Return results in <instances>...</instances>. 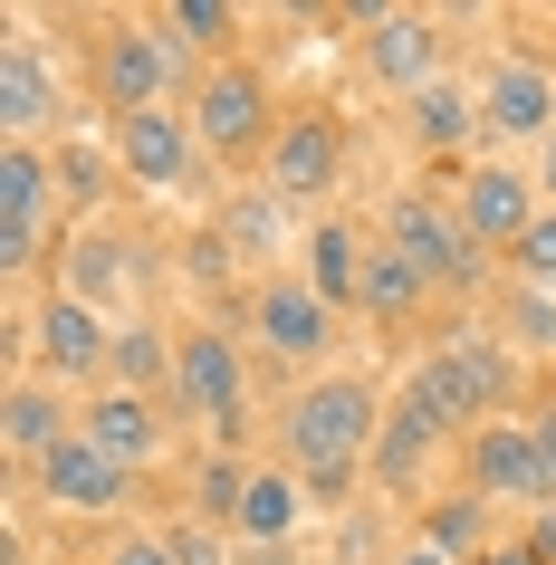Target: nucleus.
I'll list each match as a JSON object with an SVG mask.
<instances>
[{
    "label": "nucleus",
    "instance_id": "f257e3e1",
    "mask_svg": "<svg viewBox=\"0 0 556 565\" xmlns=\"http://www.w3.org/2000/svg\"><path fill=\"white\" fill-rule=\"evenodd\" d=\"M375 431H384V403H375L365 374H317L279 413V450H289V470H297L307 499H346L355 470L375 460Z\"/></svg>",
    "mask_w": 556,
    "mask_h": 565
},
{
    "label": "nucleus",
    "instance_id": "f03ea898",
    "mask_svg": "<svg viewBox=\"0 0 556 565\" xmlns=\"http://www.w3.org/2000/svg\"><path fill=\"white\" fill-rule=\"evenodd\" d=\"M412 403L451 431V422H508V393H518V364H508V345L499 335H451L441 355H422V374H412Z\"/></svg>",
    "mask_w": 556,
    "mask_h": 565
},
{
    "label": "nucleus",
    "instance_id": "7ed1b4c3",
    "mask_svg": "<svg viewBox=\"0 0 556 565\" xmlns=\"http://www.w3.org/2000/svg\"><path fill=\"white\" fill-rule=\"evenodd\" d=\"M279 96H269V77L250 58H221L192 87V135H202L211 163H269V145H279Z\"/></svg>",
    "mask_w": 556,
    "mask_h": 565
},
{
    "label": "nucleus",
    "instance_id": "20e7f679",
    "mask_svg": "<svg viewBox=\"0 0 556 565\" xmlns=\"http://www.w3.org/2000/svg\"><path fill=\"white\" fill-rule=\"evenodd\" d=\"M384 239L422 268V288H480V239H470V221L451 202H432V192H403V202L384 211Z\"/></svg>",
    "mask_w": 556,
    "mask_h": 565
},
{
    "label": "nucleus",
    "instance_id": "39448f33",
    "mask_svg": "<svg viewBox=\"0 0 556 565\" xmlns=\"http://www.w3.org/2000/svg\"><path fill=\"white\" fill-rule=\"evenodd\" d=\"M174 30L164 20H116V30L96 39V96H106V116H145V106H164V87H174Z\"/></svg>",
    "mask_w": 556,
    "mask_h": 565
},
{
    "label": "nucleus",
    "instance_id": "423d86ee",
    "mask_svg": "<svg viewBox=\"0 0 556 565\" xmlns=\"http://www.w3.org/2000/svg\"><path fill=\"white\" fill-rule=\"evenodd\" d=\"M49 192H59V153L49 145H10L0 153V268H39Z\"/></svg>",
    "mask_w": 556,
    "mask_h": 565
},
{
    "label": "nucleus",
    "instance_id": "0eeeda50",
    "mask_svg": "<svg viewBox=\"0 0 556 565\" xmlns=\"http://www.w3.org/2000/svg\"><path fill=\"white\" fill-rule=\"evenodd\" d=\"M174 403H182L192 422H221V431L240 422V403H250V374H240V345H231L221 327L174 335Z\"/></svg>",
    "mask_w": 556,
    "mask_h": 565
},
{
    "label": "nucleus",
    "instance_id": "6e6552de",
    "mask_svg": "<svg viewBox=\"0 0 556 565\" xmlns=\"http://www.w3.org/2000/svg\"><path fill=\"white\" fill-rule=\"evenodd\" d=\"M355 30H365V67H375V87H403L422 96L441 67V20L432 10H355Z\"/></svg>",
    "mask_w": 556,
    "mask_h": 565
},
{
    "label": "nucleus",
    "instance_id": "1a4fd4ad",
    "mask_svg": "<svg viewBox=\"0 0 556 565\" xmlns=\"http://www.w3.org/2000/svg\"><path fill=\"white\" fill-rule=\"evenodd\" d=\"M30 355L49 384H87V374H106V355H116V327L96 317V307H77L67 288H49L30 317Z\"/></svg>",
    "mask_w": 556,
    "mask_h": 565
},
{
    "label": "nucleus",
    "instance_id": "9d476101",
    "mask_svg": "<svg viewBox=\"0 0 556 565\" xmlns=\"http://www.w3.org/2000/svg\"><path fill=\"white\" fill-rule=\"evenodd\" d=\"M480 116H490L499 145H556V67L547 58H499L480 77Z\"/></svg>",
    "mask_w": 556,
    "mask_h": 565
},
{
    "label": "nucleus",
    "instance_id": "9b49d317",
    "mask_svg": "<svg viewBox=\"0 0 556 565\" xmlns=\"http://www.w3.org/2000/svg\"><path fill=\"white\" fill-rule=\"evenodd\" d=\"M461 479H470L490 508L527 499V518L547 508V470H537V441H527V422H480V431L461 441Z\"/></svg>",
    "mask_w": 556,
    "mask_h": 565
},
{
    "label": "nucleus",
    "instance_id": "f8f14e48",
    "mask_svg": "<svg viewBox=\"0 0 556 565\" xmlns=\"http://www.w3.org/2000/svg\"><path fill=\"white\" fill-rule=\"evenodd\" d=\"M451 211L470 221V239H480V249H518V239H527V221L547 211V192H537V182H527L518 163H470V173H461V192H451Z\"/></svg>",
    "mask_w": 556,
    "mask_h": 565
},
{
    "label": "nucleus",
    "instance_id": "ddd939ff",
    "mask_svg": "<svg viewBox=\"0 0 556 565\" xmlns=\"http://www.w3.org/2000/svg\"><path fill=\"white\" fill-rule=\"evenodd\" d=\"M346 182V125L336 116H289L279 125V145H269V192L279 202H317V192H336Z\"/></svg>",
    "mask_w": 556,
    "mask_h": 565
},
{
    "label": "nucleus",
    "instance_id": "4468645a",
    "mask_svg": "<svg viewBox=\"0 0 556 565\" xmlns=\"http://www.w3.org/2000/svg\"><path fill=\"white\" fill-rule=\"evenodd\" d=\"M39 499L67 508V518H106V508L135 499V470H125V460H106L87 431H67V441L39 460Z\"/></svg>",
    "mask_w": 556,
    "mask_h": 565
},
{
    "label": "nucleus",
    "instance_id": "2eb2a0df",
    "mask_svg": "<svg viewBox=\"0 0 556 565\" xmlns=\"http://www.w3.org/2000/svg\"><path fill=\"white\" fill-rule=\"evenodd\" d=\"M116 163L145 182V192H182L192 163H202V135H192V116H174V106H145V116H116Z\"/></svg>",
    "mask_w": 556,
    "mask_h": 565
},
{
    "label": "nucleus",
    "instance_id": "dca6fc26",
    "mask_svg": "<svg viewBox=\"0 0 556 565\" xmlns=\"http://www.w3.org/2000/svg\"><path fill=\"white\" fill-rule=\"evenodd\" d=\"M250 327H260L269 355H289V364H317L326 345H336V307L307 288V278H269L260 298H250Z\"/></svg>",
    "mask_w": 556,
    "mask_h": 565
},
{
    "label": "nucleus",
    "instance_id": "f3484780",
    "mask_svg": "<svg viewBox=\"0 0 556 565\" xmlns=\"http://www.w3.org/2000/svg\"><path fill=\"white\" fill-rule=\"evenodd\" d=\"M59 116H67V87L49 67V49L39 39H0V125H10V145H39Z\"/></svg>",
    "mask_w": 556,
    "mask_h": 565
},
{
    "label": "nucleus",
    "instance_id": "a211bd4d",
    "mask_svg": "<svg viewBox=\"0 0 556 565\" xmlns=\"http://www.w3.org/2000/svg\"><path fill=\"white\" fill-rule=\"evenodd\" d=\"M59 288H67L77 307L106 317V307L135 288V239H125V231H67V239H59Z\"/></svg>",
    "mask_w": 556,
    "mask_h": 565
},
{
    "label": "nucleus",
    "instance_id": "6ab92c4d",
    "mask_svg": "<svg viewBox=\"0 0 556 565\" xmlns=\"http://www.w3.org/2000/svg\"><path fill=\"white\" fill-rule=\"evenodd\" d=\"M77 431H87L106 460H125V470H154V460H164V422H154V393H96L87 413H77Z\"/></svg>",
    "mask_w": 556,
    "mask_h": 565
},
{
    "label": "nucleus",
    "instance_id": "aec40b11",
    "mask_svg": "<svg viewBox=\"0 0 556 565\" xmlns=\"http://www.w3.org/2000/svg\"><path fill=\"white\" fill-rule=\"evenodd\" d=\"M451 441V431H441L432 413H422V403H394V413H384V431H375V460H365V470H375V489H422V479H432V450Z\"/></svg>",
    "mask_w": 556,
    "mask_h": 565
},
{
    "label": "nucleus",
    "instance_id": "412c9836",
    "mask_svg": "<svg viewBox=\"0 0 556 565\" xmlns=\"http://www.w3.org/2000/svg\"><path fill=\"white\" fill-rule=\"evenodd\" d=\"M365 259H375V239L355 231V221H317V231H307V288H317L336 317H346L355 288H365Z\"/></svg>",
    "mask_w": 556,
    "mask_h": 565
},
{
    "label": "nucleus",
    "instance_id": "4be33fe9",
    "mask_svg": "<svg viewBox=\"0 0 556 565\" xmlns=\"http://www.w3.org/2000/svg\"><path fill=\"white\" fill-rule=\"evenodd\" d=\"M67 431H77V413H67V384H49V374H20V384H10V450L39 470V460L67 441Z\"/></svg>",
    "mask_w": 556,
    "mask_h": 565
},
{
    "label": "nucleus",
    "instance_id": "5701e85b",
    "mask_svg": "<svg viewBox=\"0 0 556 565\" xmlns=\"http://www.w3.org/2000/svg\"><path fill=\"white\" fill-rule=\"evenodd\" d=\"M480 87H461V77H432V87L412 96V145L422 153H461L470 135H480Z\"/></svg>",
    "mask_w": 556,
    "mask_h": 565
},
{
    "label": "nucleus",
    "instance_id": "b1692460",
    "mask_svg": "<svg viewBox=\"0 0 556 565\" xmlns=\"http://www.w3.org/2000/svg\"><path fill=\"white\" fill-rule=\"evenodd\" d=\"M297 508H307L297 470H250V499H240L231 536H250V546H289V536H297Z\"/></svg>",
    "mask_w": 556,
    "mask_h": 565
},
{
    "label": "nucleus",
    "instance_id": "393cba45",
    "mask_svg": "<svg viewBox=\"0 0 556 565\" xmlns=\"http://www.w3.org/2000/svg\"><path fill=\"white\" fill-rule=\"evenodd\" d=\"M422 298H432V288H422V268H412L394 239H375V259H365V288H355V307H365L375 327H403Z\"/></svg>",
    "mask_w": 556,
    "mask_h": 565
},
{
    "label": "nucleus",
    "instance_id": "a878e982",
    "mask_svg": "<svg viewBox=\"0 0 556 565\" xmlns=\"http://www.w3.org/2000/svg\"><path fill=\"white\" fill-rule=\"evenodd\" d=\"M422 546H441L451 565H480V556H490V499H480V489L432 499V508H422Z\"/></svg>",
    "mask_w": 556,
    "mask_h": 565
},
{
    "label": "nucleus",
    "instance_id": "bb28decb",
    "mask_svg": "<svg viewBox=\"0 0 556 565\" xmlns=\"http://www.w3.org/2000/svg\"><path fill=\"white\" fill-rule=\"evenodd\" d=\"M106 374H116V393H174V335L164 327H116Z\"/></svg>",
    "mask_w": 556,
    "mask_h": 565
},
{
    "label": "nucleus",
    "instance_id": "cd10ccee",
    "mask_svg": "<svg viewBox=\"0 0 556 565\" xmlns=\"http://www.w3.org/2000/svg\"><path fill=\"white\" fill-rule=\"evenodd\" d=\"M289 239V202L279 192H240L231 211H221V249H250V259H269Z\"/></svg>",
    "mask_w": 556,
    "mask_h": 565
},
{
    "label": "nucleus",
    "instance_id": "c85d7f7f",
    "mask_svg": "<svg viewBox=\"0 0 556 565\" xmlns=\"http://www.w3.org/2000/svg\"><path fill=\"white\" fill-rule=\"evenodd\" d=\"M164 30H174V49H221V39H240V10L231 0H174Z\"/></svg>",
    "mask_w": 556,
    "mask_h": 565
},
{
    "label": "nucleus",
    "instance_id": "c756f323",
    "mask_svg": "<svg viewBox=\"0 0 556 565\" xmlns=\"http://www.w3.org/2000/svg\"><path fill=\"white\" fill-rule=\"evenodd\" d=\"M508 259H518V278L537 288V298H556V211H537V221H527V239L508 249Z\"/></svg>",
    "mask_w": 556,
    "mask_h": 565
},
{
    "label": "nucleus",
    "instance_id": "7c9ffc66",
    "mask_svg": "<svg viewBox=\"0 0 556 565\" xmlns=\"http://www.w3.org/2000/svg\"><path fill=\"white\" fill-rule=\"evenodd\" d=\"M106 565H182V536H154V527H125L106 546Z\"/></svg>",
    "mask_w": 556,
    "mask_h": 565
},
{
    "label": "nucleus",
    "instance_id": "2f4dec72",
    "mask_svg": "<svg viewBox=\"0 0 556 565\" xmlns=\"http://www.w3.org/2000/svg\"><path fill=\"white\" fill-rule=\"evenodd\" d=\"M527 441H537V470H547V499H556V403L527 413Z\"/></svg>",
    "mask_w": 556,
    "mask_h": 565
},
{
    "label": "nucleus",
    "instance_id": "473e14b6",
    "mask_svg": "<svg viewBox=\"0 0 556 565\" xmlns=\"http://www.w3.org/2000/svg\"><path fill=\"white\" fill-rule=\"evenodd\" d=\"M518 327L537 335V345H556V298H537V288H518Z\"/></svg>",
    "mask_w": 556,
    "mask_h": 565
},
{
    "label": "nucleus",
    "instance_id": "72a5a7b5",
    "mask_svg": "<svg viewBox=\"0 0 556 565\" xmlns=\"http://www.w3.org/2000/svg\"><path fill=\"white\" fill-rule=\"evenodd\" d=\"M527 546H537V565H556V508H537V518H527Z\"/></svg>",
    "mask_w": 556,
    "mask_h": 565
},
{
    "label": "nucleus",
    "instance_id": "f704fd0d",
    "mask_svg": "<svg viewBox=\"0 0 556 565\" xmlns=\"http://www.w3.org/2000/svg\"><path fill=\"white\" fill-rule=\"evenodd\" d=\"M480 565H537V546H490Z\"/></svg>",
    "mask_w": 556,
    "mask_h": 565
},
{
    "label": "nucleus",
    "instance_id": "c9c22d12",
    "mask_svg": "<svg viewBox=\"0 0 556 565\" xmlns=\"http://www.w3.org/2000/svg\"><path fill=\"white\" fill-rule=\"evenodd\" d=\"M394 565H451V556H441V546H422V536H412V546H403V556H394Z\"/></svg>",
    "mask_w": 556,
    "mask_h": 565
},
{
    "label": "nucleus",
    "instance_id": "e433bc0d",
    "mask_svg": "<svg viewBox=\"0 0 556 565\" xmlns=\"http://www.w3.org/2000/svg\"><path fill=\"white\" fill-rule=\"evenodd\" d=\"M537 192H547V211H556V145L537 153Z\"/></svg>",
    "mask_w": 556,
    "mask_h": 565
}]
</instances>
